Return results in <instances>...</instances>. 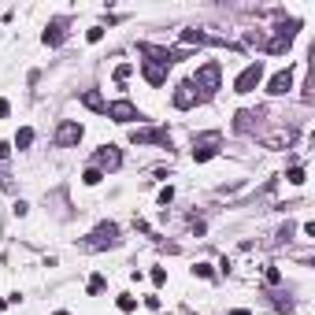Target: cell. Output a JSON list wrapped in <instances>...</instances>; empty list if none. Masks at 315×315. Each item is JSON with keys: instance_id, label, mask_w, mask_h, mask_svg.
Masks as SVG:
<instances>
[{"instance_id": "1", "label": "cell", "mask_w": 315, "mask_h": 315, "mask_svg": "<svg viewBox=\"0 0 315 315\" xmlns=\"http://www.w3.org/2000/svg\"><path fill=\"white\" fill-rule=\"evenodd\" d=\"M219 78H223V71H219V63H204L197 71V78L189 82L197 89V100H212L215 93H219Z\"/></svg>"}, {"instance_id": "2", "label": "cell", "mask_w": 315, "mask_h": 315, "mask_svg": "<svg viewBox=\"0 0 315 315\" xmlns=\"http://www.w3.org/2000/svg\"><path fill=\"white\" fill-rule=\"evenodd\" d=\"M260 82H263V63L256 60V63H249V67L234 78V93H252Z\"/></svg>"}, {"instance_id": "3", "label": "cell", "mask_w": 315, "mask_h": 315, "mask_svg": "<svg viewBox=\"0 0 315 315\" xmlns=\"http://www.w3.org/2000/svg\"><path fill=\"white\" fill-rule=\"evenodd\" d=\"M89 249H108V245H119V226L115 223H100L97 230L89 234Z\"/></svg>"}, {"instance_id": "4", "label": "cell", "mask_w": 315, "mask_h": 315, "mask_svg": "<svg viewBox=\"0 0 315 315\" xmlns=\"http://www.w3.org/2000/svg\"><path fill=\"white\" fill-rule=\"evenodd\" d=\"M219 133H200V137H193V160L197 164H204V160H212L215 152H219Z\"/></svg>"}, {"instance_id": "5", "label": "cell", "mask_w": 315, "mask_h": 315, "mask_svg": "<svg viewBox=\"0 0 315 315\" xmlns=\"http://www.w3.org/2000/svg\"><path fill=\"white\" fill-rule=\"evenodd\" d=\"M82 122H74V119H67V122H60V130H56V145L60 148H74L82 141Z\"/></svg>"}, {"instance_id": "6", "label": "cell", "mask_w": 315, "mask_h": 315, "mask_svg": "<svg viewBox=\"0 0 315 315\" xmlns=\"http://www.w3.org/2000/svg\"><path fill=\"white\" fill-rule=\"evenodd\" d=\"M130 141L133 145H164V148H171V133L167 130H130Z\"/></svg>"}, {"instance_id": "7", "label": "cell", "mask_w": 315, "mask_h": 315, "mask_svg": "<svg viewBox=\"0 0 315 315\" xmlns=\"http://www.w3.org/2000/svg\"><path fill=\"white\" fill-rule=\"evenodd\" d=\"M104 115L115 119V122H133V119H141V111H137V104H130V100H115V104H108Z\"/></svg>"}, {"instance_id": "8", "label": "cell", "mask_w": 315, "mask_h": 315, "mask_svg": "<svg viewBox=\"0 0 315 315\" xmlns=\"http://www.w3.org/2000/svg\"><path fill=\"white\" fill-rule=\"evenodd\" d=\"M263 115H267L263 108H256V111L245 108V111H237V115H234V130H237V133H252L256 126H260V119H263Z\"/></svg>"}, {"instance_id": "9", "label": "cell", "mask_w": 315, "mask_h": 315, "mask_svg": "<svg viewBox=\"0 0 315 315\" xmlns=\"http://www.w3.org/2000/svg\"><path fill=\"white\" fill-rule=\"evenodd\" d=\"M119 164H122V152L115 145H104V148H97V156H93V167H97V171H104V167L115 171Z\"/></svg>"}, {"instance_id": "10", "label": "cell", "mask_w": 315, "mask_h": 315, "mask_svg": "<svg viewBox=\"0 0 315 315\" xmlns=\"http://www.w3.org/2000/svg\"><path fill=\"white\" fill-rule=\"evenodd\" d=\"M63 37H67V19H52L49 30L41 34V41L49 45V49H56V45H63Z\"/></svg>"}, {"instance_id": "11", "label": "cell", "mask_w": 315, "mask_h": 315, "mask_svg": "<svg viewBox=\"0 0 315 315\" xmlns=\"http://www.w3.org/2000/svg\"><path fill=\"white\" fill-rule=\"evenodd\" d=\"M289 89H293V71H278L271 82H267V93H271V97H285Z\"/></svg>"}, {"instance_id": "12", "label": "cell", "mask_w": 315, "mask_h": 315, "mask_svg": "<svg viewBox=\"0 0 315 315\" xmlns=\"http://www.w3.org/2000/svg\"><path fill=\"white\" fill-rule=\"evenodd\" d=\"M197 89H193V85H189V82H182V85H178V89H175V108H182V111H189V108H197Z\"/></svg>"}, {"instance_id": "13", "label": "cell", "mask_w": 315, "mask_h": 315, "mask_svg": "<svg viewBox=\"0 0 315 315\" xmlns=\"http://www.w3.org/2000/svg\"><path fill=\"white\" fill-rule=\"evenodd\" d=\"M141 71H145L148 85H164L167 82V67H160V63H141Z\"/></svg>"}, {"instance_id": "14", "label": "cell", "mask_w": 315, "mask_h": 315, "mask_svg": "<svg viewBox=\"0 0 315 315\" xmlns=\"http://www.w3.org/2000/svg\"><path fill=\"white\" fill-rule=\"evenodd\" d=\"M82 104H85V108H93V111H108V100H104L97 89H85L82 93Z\"/></svg>"}, {"instance_id": "15", "label": "cell", "mask_w": 315, "mask_h": 315, "mask_svg": "<svg viewBox=\"0 0 315 315\" xmlns=\"http://www.w3.org/2000/svg\"><path fill=\"white\" fill-rule=\"evenodd\" d=\"M30 145H34V130L23 126V130L15 133V148H30Z\"/></svg>"}, {"instance_id": "16", "label": "cell", "mask_w": 315, "mask_h": 315, "mask_svg": "<svg viewBox=\"0 0 315 315\" xmlns=\"http://www.w3.org/2000/svg\"><path fill=\"white\" fill-rule=\"evenodd\" d=\"M119 308H122V311H133V308H137V297H130V293H119Z\"/></svg>"}, {"instance_id": "17", "label": "cell", "mask_w": 315, "mask_h": 315, "mask_svg": "<svg viewBox=\"0 0 315 315\" xmlns=\"http://www.w3.org/2000/svg\"><path fill=\"white\" fill-rule=\"evenodd\" d=\"M130 74H133V63H119L115 67V82H126Z\"/></svg>"}, {"instance_id": "18", "label": "cell", "mask_w": 315, "mask_h": 315, "mask_svg": "<svg viewBox=\"0 0 315 315\" xmlns=\"http://www.w3.org/2000/svg\"><path fill=\"white\" fill-rule=\"evenodd\" d=\"M100 178H104L100 171H97V167H89V171H85V175H82V182H85V186H97Z\"/></svg>"}, {"instance_id": "19", "label": "cell", "mask_w": 315, "mask_h": 315, "mask_svg": "<svg viewBox=\"0 0 315 315\" xmlns=\"http://www.w3.org/2000/svg\"><path fill=\"white\" fill-rule=\"evenodd\" d=\"M285 178H289L293 186H300L304 182V167H289V175H285Z\"/></svg>"}, {"instance_id": "20", "label": "cell", "mask_w": 315, "mask_h": 315, "mask_svg": "<svg viewBox=\"0 0 315 315\" xmlns=\"http://www.w3.org/2000/svg\"><path fill=\"white\" fill-rule=\"evenodd\" d=\"M100 37H104V26H93V30H89V34H85V41H89V45H97V41H100Z\"/></svg>"}, {"instance_id": "21", "label": "cell", "mask_w": 315, "mask_h": 315, "mask_svg": "<svg viewBox=\"0 0 315 315\" xmlns=\"http://www.w3.org/2000/svg\"><path fill=\"white\" fill-rule=\"evenodd\" d=\"M193 274H197V278H212V267H208V263H197Z\"/></svg>"}, {"instance_id": "22", "label": "cell", "mask_w": 315, "mask_h": 315, "mask_svg": "<svg viewBox=\"0 0 315 315\" xmlns=\"http://www.w3.org/2000/svg\"><path fill=\"white\" fill-rule=\"evenodd\" d=\"M171 200H175V189H171V186H167V189H160V204H164V208H167V204H171Z\"/></svg>"}, {"instance_id": "23", "label": "cell", "mask_w": 315, "mask_h": 315, "mask_svg": "<svg viewBox=\"0 0 315 315\" xmlns=\"http://www.w3.org/2000/svg\"><path fill=\"white\" fill-rule=\"evenodd\" d=\"M104 289V278H100V274H93V278H89V293H100Z\"/></svg>"}, {"instance_id": "24", "label": "cell", "mask_w": 315, "mask_h": 315, "mask_svg": "<svg viewBox=\"0 0 315 315\" xmlns=\"http://www.w3.org/2000/svg\"><path fill=\"white\" fill-rule=\"evenodd\" d=\"M152 282H156V285L167 282V271H164V267H156V271H152Z\"/></svg>"}, {"instance_id": "25", "label": "cell", "mask_w": 315, "mask_h": 315, "mask_svg": "<svg viewBox=\"0 0 315 315\" xmlns=\"http://www.w3.org/2000/svg\"><path fill=\"white\" fill-rule=\"evenodd\" d=\"M12 156V145H8V141H0V160H8Z\"/></svg>"}, {"instance_id": "26", "label": "cell", "mask_w": 315, "mask_h": 315, "mask_svg": "<svg viewBox=\"0 0 315 315\" xmlns=\"http://www.w3.org/2000/svg\"><path fill=\"white\" fill-rule=\"evenodd\" d=\"M8 111H12V104H8L4 97H0V119H4V115H8Z\"/></svg>"}, {"instance_id": "27", "label": "cell", "mask_w": 315, "mask_h": 315, "mask_svg": "<svg viewBox=\"0 0 315 315\" xmlns=\"http://www.w3.org/2000/svg\"><path fill=\"white\" fill-rule=\"evenodd\" d=\"M230 315H249V311H245V308H237V311H230Z\"/></svg>"}, {"instance_id": "28", "label": "cell", "mask_w": 315, "mask_h": 315, "mask_svg": "<svg viewBox=\"0 0 315 315\" xmlns=\"http://www.w3.org/2000/svg\"><path fill=\"white\" fill-rule=\"evenodd\" d=\"M0 311H4V300H0Z\"/></svg>"}, {"instance_id": "29", "label": "cell", "mask_w": 315, "mask_h": 315, "mask_svg": "<svg viewBox=\"0 0 315 315\" xmlns=\"http://www.w3.org/2000/svg\"><path fill=\"white\" fill-rule=\"evenodd\" d=\"M56 315H67V311H56Z\"/></svg>"}]
</instances>
